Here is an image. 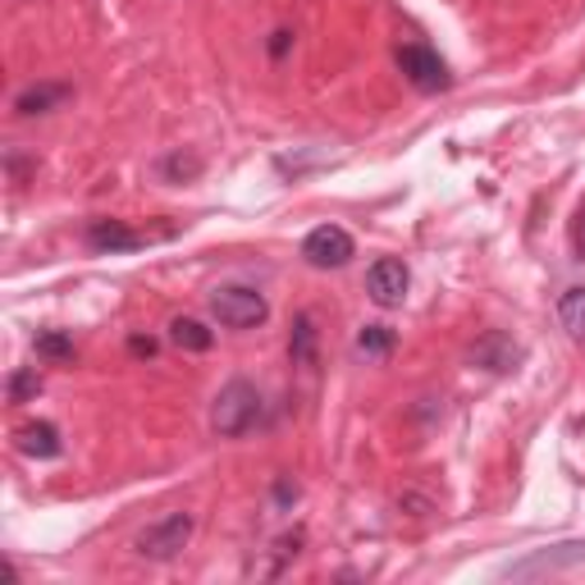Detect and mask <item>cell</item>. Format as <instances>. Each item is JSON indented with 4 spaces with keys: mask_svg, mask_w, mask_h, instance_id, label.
Wrapping results in <instances>:
<instances>
[{
    "mask_svg": "<svg viewBox=\"0 0 585 585\" xmlns=\"http://www.w3.org/2000/svg\"><path fill=\"white\" fill-rule=\"evenodd\" d=\"M261 412H266L261 389H256L252 380H229L211 402V430L219 439H238V434H247L256 421H261Z\"/></svg>",
    "mask_w": 585,
    "mask_h": 585,
    "instance_id": "cell-1",
    "label": "cell"
},
{
    "mask_svg": "<svg viewBox=\"0 0 585 585\" xmlns=\"http://www.w3.org/2000/svg\"><path fill=\"white\" fill-rule=\"evenodd\" d=\"M211 316L225 329H256L270 316V302H266V292H256L247 284H219L211 292Z\"/></svg>",
    "mask_w": 585,
    "mask_h": 585,
    "instance_id": "cell-2",
    "label": "cell"
},
{
    "mask_svg": "<svg viewBox=\"0 0 585 585\" xmlns=\"http://www.w3.org/2000/svg\"><path fill=\"white\" fill-rule=\"evenodd\" d=\"M193 512H165L161 522H152L137 540H133V548L142 558H152V563H170V558H178L183 548H188V540H193Z\"/></svg>",
    "mask_w": 585,
    "mask_h": 585,
    "instance_id": "cell-3",
    "label": "cell"
},
{
    "mask_svg": "<svg viewBox=\"0 0 585 585\" xmlns=\"http://www.w3.org/2000/svg\"><path fill=\"white\" fill-rule=\"evenodd\" d=\"M398 69H402V79H408L417 92H425V96L449 92V88H453V69H449V60L439 55V51H430V47H421V42L398 47Z\"/></svg>",
    "mask_w": 585,
    "mask_h": 585,
    "instance_id": "cell-4",
    "label": "cell"
},
{
    "mask_svg": "<svg viewBox=\"0 0 585 585\" xmlns=\"http://www.w3.org/2000/svg\"><path fill=\"white\" fill-rule=\"evenodd\" d=\"M357 256V243L343 225H316L307 238H302V261L316 266V270H339Z\"/></svg>",
    "mask_w": 585,
    "mask_h": 585,
    "instance_id": "cell-5",
    "label": "cell"
},
{
    "mask_svg": "<svg viewBox=\"0 0 585 585\" xmlns=\"http://www.w3.org/2000/svg\"><path fill=\"white\" fill-rule=\"evenodd\" d=\"M466 357H471V366H481V371H490V376H507V371H517L522 366L526 348L512 335H503V329H485V335L471 343Z\"/></svg>",
    "mask_w": 585,
    "mask_h": 585,
    "instance_id": "cell-6",
    "label": "cell"
},
{
    "mask_svg": "<svg viewBox=\"0 0 585 585\" xmlns=\"http://www.w3.org/2000/svg\"><path fill=\"white\" fill-rule=\"evenodd\" d=\"M408 288H412V270L398 261V256H380V261L366 270V292H371V302L376 307H402V298H408Z\"/></svg>",
    "mask_w": 585,
    "mask_h": 585,
    "instance_id": "cell-7",
    "label": "cell"
},
{
    "mask_svg": "<svg viewBox=\"0 0 585 585\" xmlns=\"http://www.w3.org/2000/svg\"><path fill=\"white\" fill-rule=\"evenodd\" d=\"M585 558V540H567V544H554V548H540V554H526L517 563H507L503 576L512 581H526V576H540V572H558V567H572Z\"/></svg>",
    "mask_w": 585,
    "mask_h": 585,
    "instance_id": "cell-8",
    "label": "cell"
},
{
    "mask_svg": "<svg viewBox=\"0 0 585 585\" xmlns=\"http://www.w3.org/2000/svg\"><path fill=\"white\" fill-rule=\"evenodd\" d=\"M14 449H19L23 458L51 462V458H60V453H64V439H60V430H55L51 421H28V425H19V430H14Z\"/></svg>",
    "mask_w": 585,
    "mask_h": 585,
    "instance_id": "cell-9",
    "label": "cell"
},
{
    "mask_svg": "<svg viewBox=\"0 0 585 585\" xmlns=\"http://www.w3.org/2000/svg\"><path fill=\"white\" fill-rule=\"evenodd\" d=\"M83 238H88L92 252H105V256H115V252H137V247L146 243L142 234H133V229L124 225V219H105V215L92 219Z\"/></svg>",
    "mask_w": 585,
    "mask_h": 585,
    "instance_id": "cell-10",
    "label": "cell"
},
{
    "mask_svg": "<svg viewBox=\"0 0 585 585\" xmlns=\"http://www.w3.org/2000/svg\"><path fill=\"white\" fill-rule=\"evenodd\" d=\"M73 88L69 83H32L14 96V115L19 120H32V115H47V110H55L60 101H69Z\"/></svg>",
    "mask_w": 585,
    "mask_h": 585,
    "instance_id": "cell-11",
    "label": "cell"
},
{
    "mask_svg": "<svg viewBox=\"0 0 585 585\" xmlns=\"http://www.w3.org/2000/svg\"><path fill=\"white\" fill-rule=\"evenodd\" d=\"M554 316H558V325L567 329V339H576V343L585 339V284H572V288L558 292Z\"/></svg>",
    "mask_w": 585,
    "mask_h": 585,
    "instance_id": "cell-12",
    "label": "cell"
},
{
    "mask_svg": "<svg viewBox=\"0 0 585 585\" xmlns=\"http://www.w3.org/2000/svg\"><path fill=\"white\" fill-rule=\"evenodd\" d=\"M170 343L183 348V352H206V348L215 343V329H206V325L193 320V316H174V320H170Z\"/></svg>",
    "mask_w": 585,
    "mask_h": 585,
    "instance_id": "cell-13",
    "label": "cell"
},
{
    "mask_svg": "<svg viewBox=\"0 0 585 585\" xmlns=\"http://www.w3.org/2000/svg\"><path fill=\"white\" fill-rule=\"evenodd\" d=\"M288 352H292V361H298V366H311V361H316V316H311V311H302L298 325H292Z\"/></svg>",
    "mask_w": 585,
    "mask_h": 585,
    "instance_id": "cell-14",
    "label": "cell"
},
{
    "mask_svg": "<svg viewBox=\"0 0 585 585\" xmlns=\"http://www.w3.org/2000/svg\"><path fill=\"white\" fill-rule=\"evenodd\" d=\"M398 343V335L389 325H361V335H357V352L361 357H389Z\"/></svg>",
    "mask_w": 585,
    "mask_h": 585,
    "instance_id": "cell-15",
    "label": "cell"
},
{
    "mask_svg": "<svg viewBox=\"0 0 585 585\" xmlns=\"http://www.w3.org/2000/svg\"><path fill=\"white\" fill-rule=\"evenodd\" d=\"M37 357H47V361H73V339L60 335V329H42V335L32 339Z\"/></svg>",
    "mask_w": 585,
    "mask_h": 585,
    "instance_id": "cell-16",
    "label": "cell"
},
{
    "mask_svg": "<svg viewBox=\"0 0 585 585\" xmlns=\"http://www.w3.org/2000/svg\"><path fill=\"white\" fill-rule=\"evenodd\" d=\"M6 393H10V402H32L37 393H42V376H37V366H19V371L10 376V384H6Z\"/></svg>",
    "mask_w": 585,
    "mask_h": 585,
    "instance_id": "cell-17",
    "label": "cell"
},
{
    "mask_svg": "<svg viewBox=\"0 0 585 585\" xmlns=\"http://www.w3.org/2000/svg\"><path fill=\"white\" fill-rule=\"evenodd\" d=\"M161 174H170V178H193V174H202V161H197V156L174 152L170 161H161Z\"/></svg>",
    "mask_w": 585,
    "mask_h": 585,
    "instance_id": "cell-18",
    "label": "cell"
},
{
    "mask_svg": "<svg viewBox=\"0 0 585 585\" xmlns=\"http://www.w3.org/2000/svg\"><path fill=\"white\" fill-rule=\"evenodd\" d=\"M288 51H292V32H288V28L270 32V60H284Z\"/></svg>",
    "mask_w": 585,
    "mask_h": 585,
    "instance_id": "cell-19",
    "label": "cell"
},
{
    "mask_svg": "<svg viewBox=\"0 0 585 585\" xmlns=\"http://www.w3.org/2000/svg\"><path fill=\"white\" fill-rule=\"evenodd\" d=\"M572 252L585 261V206H581V211H576V219H572Z\"/></svg>",
    "mask_w": 585,
    "mask_h": 585,
    "instance_id": "cell-20",
    "label": "cell"
},
{
    "mask_svg": "<svg viewBox=\"0 0 585 585\" xmlns=\"http://www.w3.org/2000/svg\"><path fill=\"white\" fill-rule=\"evenodd\" d=\"M275 503H279V507H288V503H298V485H292V481H288V475H279V481H275Z\"/></svg>",
    "mask_w": 585,
    "mask_h": 585,
    "instance_id": "cell-21",
    "label": "cell"
},
{
    "mask_svg": "<svg viewBox=\"0 0 585 585\" xmlns=\"http://www.w3.org/2000/svg\"><path fill=\"white\" fill-rule=\"evenodd\" d=\"M129 352H133V357H156V339H152V335H133V339H129Z\"/></svg>",
    "mask_w": 585,
    "mask_h": 585,
    "instance_id": "cell-22",
    "label": "cell"
}]
</instances>
